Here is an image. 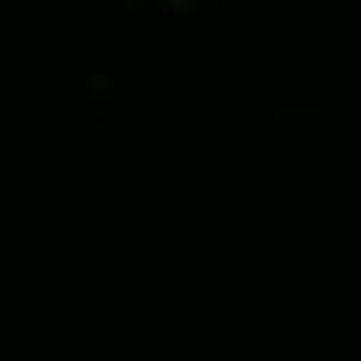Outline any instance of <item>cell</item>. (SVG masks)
<instances>
[{
    "mask_svg": "<svg viewBox=\"0 0 361 361\" xmlns=\"http://www.w3.org/2000/svg\"><path fill=\"white\" fill-rule=\"evenodd\" d=\"M149 13H162V19H200L206 0H149Z\"/></svg>",
    "mask_w": 361,
    "mask_h": 361,
    "instance_id": "cell-1",
    "label": "cell"
},
{
    "mask_svg": "<svg viewBox=\"0 0 361 361\" xmlns=\"http://www.w3.org/2000/svg\"><path fill=\"white\" fill-rule=\"evenodd\" d=\"M281 125H324V106H274Z\"/></svg>",
    "mask_w": 361,
    "mask_h": 361,
    "instance_id": "cell-2",
    "label": "cell"
},
{
    "mask_svg": "<svg viewBox=\"0 0 361 361\" xmlns=\"http://www.w3.org/2000/svg\"><path fill=\"white\" fill-rule=\"evenodd\" d=\"M144 6H149V0H125V13H131V19H137V13H144Z\"/></svg>",
    "mask_w": 361,
    "mask_h": 361,
    "instance_id": "cell-3",
    "label": "cell"
}]
</instances>
